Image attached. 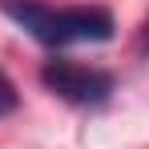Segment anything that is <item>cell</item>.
Listing matches in <instances>:
<instances>
[{
  "label": "cell",
  "mask_w": 149,
  "mask_h": 149,
  "mask_svg": "<svg viewBox=\"0 0 149 149\" xmlns=\"http://www.w3.org/2000/svg\"><path fill=\"white\" fill-rule=\"evenodd\" d=\"M4 12L24 28L28 36H36L49 49H69V45H101L113 36V16L93 4H77V8H49L36 0H4Z\"/></svg>",
  "instance_id": "cell-1"
},
{
  "label": "cell",
  "mask_w": 149,
  "mask_h": 149,
  "mask_svg": "<svg viewBox=\"0 0 149 149\" xmlns=\"http://www.w3.org/2000/svg\"><path fill=\"white\" fill-rule=\"evenodd\" d=\"M40 81L61 101L81 105V109H97L113 97V77L101 69H89V65H77V61H49Z\"/></svg>",
  "instance_id": "cell-2"
},
{
  "label": "cell",
  "mask_w": 149,
  "mask_h": 149,
  "mask_svg": "<svg viewBox=\"0 0 149 149\" xmlns=\"http://www.w3.org/2000/svg\"><path fill=\"white\" fill-rule=\"evenodd\" d=\"M16 109V85L4 77V69H0V117H8Z\"/></svg>",
  "instance_id": "cell-3"
}]
</instances>
